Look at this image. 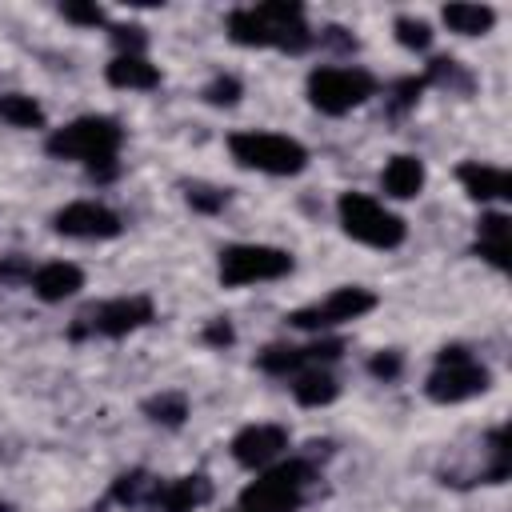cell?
I'll use <instances>...</instances> for the list:
<instances>
[{
	"instance_id": "cell-23",
	"label": "cell",
	"mask_w": 512,
	"mask_h": 512,
	"mask_svg": "<svg viewBox=\"0 0 512 512\" xmlns=\"http://www.w3.org/2000/svg\"><path fill=\"white\" fill-rule=\"evenodd\" d=\"M0 120H8L12 128H40L44 124V112L32 96H20V92H8L0 96Z\"/></svg>"
},
{
	"instance_id": "cell-30",
	"label": "cell",
	"mask_w": 512,
	"mask_h": 512,
	"mask_svg": "<svg viewBox=\"0 0 512 512\" xmlns=\"http://www.w3.org/2000/svg\"><path fill=\"white\" fill-rule=\"evenodd\" d=\"M420 88H424V80H416V76H408V80H400V84L392 88V100H388V116H400V112H408V108L416 104V96H420Z\"/></svg>"
},
{
	"instance_id": "cell-18",
	"label": "cell",
	"mask_w": 512,
	"mask_h": 512,
	"mask_svg": "<svg viewBox=\"0 0 512 512\" xmlns=\"http://www.w3.org/2000/svg\"><path fill=\"white\" fill-rule=\"evenodd\" d=\"M476 232H480L476 256H484L492 268L504 272V268H508V216H504V212H488V216H480Z\"/></svg>"
},
{
	"instance_id": "cell-21",
	"label": "cell",
	"mask_w": 512,
	"mask_h": 512,
	"mask_svg": "<svg viewBox=\"0 0 512 512\" xmlns=\"http://www.w3.org/2000/svg\"><path fill=\"white\" fill-rule=\"evenodd\" d=\"M444 24L452 28V32H460V36H480V32H488L492 24H496V12L488 8V4H444Z\"/></svg>"
},
{
	"instance_id": "cell-26",
	"label": "cell",
	"mask_w": 512,
	"mask_h": 512,
	"mask_svg": "<svg viewBox=\"0 0 512 512\" xmlns=\"http://www.w3.org/2000/svg\"><path fill=\"white\" fill-rule=\"evenodd\" d=\"M184 196H188V204H192L196 212H220V208L228 204V192L216 188V184H204V180L184 184Z\"/></svg>"
},
{
	"instance_id": "cell-16",
	"label": "cell",
	"mask_w": 512,
	"mask_h": 512,
	"mask_svg": "<svg viewBox=\"0 0 512 512\" xmlns=\"http://www.w3.org/2000/svg\"><path fill=\"white\" fill-rule=\"evenodd\" d=\"M456 176L472 200H508L512 196V176L504 168H488V164L468 160L456 168Z\"/></svg>"
},
{
	"instance_id": "cell-9",
	"label": "cell",
	"mask_w": 512,
	"mask_h": 512,
	"mask_svg": "<svg viewBox=\"0 0 512 512\" xmlns=\"http://www.w3.org/2000/svg\"><path fill=\"white\" fill-rule=\"evenodd\" d=\"M292 272V256L284 248H268V244H232L220 252V284L224 288H240V284H256V280H276Z\"/></svg>"
},
{
	"instance_id": "cell-37",
	"label": "cell",
	"mask_w": 512,
	"mask_h": 512,
	"mask_svg": "<svg viewBox=\"0 0 512 512\" xmlns=\"http://www.w3.org/2000/svg\"><path fill=\"white\" fill-rule=\"evenodd\" d=\"M92 512H104V508H92Z\"/></svg>"
},
{
	"instance_id": "cell-10",
	"label": "cell",
	"mask_w": 512,
	"mask_h": 512,
	"mask_svg": "<svg viewBox=\"0 0 512 512\" xmlns=\"http://www.w3.org/2000/svg\"><path fill=\"white\" fill-rule=\"evenodd\" d=\"M372 308H376V292L352 284V288H336L332 296H324V300H316V304H308V308H296V312L288 316V324H292V328H304V332H320V328L356 320V316H364V312H372Z\"/></svg>"
},
{
	"instance_id": "cell-12",
	"label": "cell",
	"mask_w": 512,
	"mask_h": 512,
	"mask_svg": "<svg viewBox=\"0 0 512 512\" xmlns=\"http://www.w3.org/2000/svg\"><path fill=\"white\" fill-rule=\"evenodd\" d=\"M344 352L340 340H320V344H304V348H284V344H272L260 352V368L272 372V376H288V372H304V368H320L324 360H336Z\"/></svg>"
},
{
	"instance_id": "cell-8",
	"label": "cell",
	"mask_w": 512,
	"mask_h": 512,
	"mask_svg": "<svg viewBox=\"0 0 512 512\" xmlns=\"http://www.w3.org/2000/svg\"><path fill=\"white\" fill-rule=\"evenodd\" d=\"M372 92H376V80L364 68H316L308 76V100L328 116H340L364 104Z\"/></svg>"
},
{
	"instance_id": "cell-38",
	"label": "cell",
	"mask_w": 512,
	"mask_h": 512,
	"mask_svg": "<svg viewBox=\"0 0 512 512\" xmlns=\"http://www.w3.org/2000/svg\"><path fill=\"white\" fill-rule=\"evenodd\" d=\"M236 512H240V508H236Z\"/></svg>"
},
{
	"instance_id": "cell-17",
	"label": "cell",
	"mask_w": 512,
	"mask_h": 512,
	"mask_svg": "<svg viewBox=\"0 0 512 512\" xmlns=\"http://www.w3.org/2000/svg\"><path fill=\"white\" fill-rule=\"evenodd\" d=\"M160 488H164V484H160L152 472L132 468V472L116 476V484H112V500H116V504H124V508H148V512H152V504H156Z\"/></svg>"
},
{
	"instance_id": "cell-27",
	"label": "cell",
	"mask_w": 512,
	"mask_h": 512,
	"mask_svg": "<svg viewBox=\"0 0 512 512\" xmlns=\"http://www.w3.org/2000/svg\"><path fill=\"white\" fill-rule=\"evenodd\" d=\"M396 40H400L404 48H428V44H432V28H428V20L400 16V20H396Z\"/></svg>"
},
{
	"instance_id": "cell-31",
	"label": "cell",
	"mask_w": 512,
	"mask_h": 512,
	"mask_svg": "<svg viewBox=\"0 0 512 512\" xmlns=\"http://www.w3.org/2000/svg\"><path fill=\"white\" fill-rule=\"evenodd\" d=\"M112 40H116V48H120V56H144V48H148V36H144V28H112Z\"/></svg>"
},
{
	"instance_id": "cell-28",
	"label": "cell",
	"mask_w": 512,
	"mask_h": 512,
	"mask_svg": "<svg viewBox=\"0 0 512 512\" xmlns=\"http://www.w3.org/2000/svg\"><path fill=\"white\" fill-rule=\"evenodd\" d=\"M240 92H244V88H240V80H236V76H216V80L204 88V100H208V104H216V108H228V104H236V100H240Z\"/></svg>"
},
{
	"instance_id": "cell-11",
	"label": "cell",
	"mask_w": 512,
	"mask_h": 512,
	"mask_svg": "<svg viewBox=\"0 0 512 512\" xmlns=\"http://www.w3.org/2000/svg\"><path fill=\"white\" fill-rule=\"evenodd\" d=\"M52 228L64 236H80V240H108L120 232V216L96 200H76L52 216Z\"/></svg>"
},
{
	"instance_id": "cell-34",
	"label": "cell",
	"mask_w": 512,
	"mask_h": 512,
	"mask_svg": "<svg viewBox=\"0 0 512 512\" xmlns=\"http://www.w3.org/2000/svg\"><path fill=\"white\" fill-rule=\"evenodd\" d=\"M232 340H236V332H232L228 320H212V324L204 328V344H212V348H228Z\"/></svg>"
},
{
	"instance_id": "cell-19",
	"label": "cell",
	"mask_w": 512,
	"mask_h": 512,
	"mask_svg": "<svg viewBox=\"0 0 512 512\" xmlns=\"http://www.w3.org/2000/svg\"><path fill=\"white\" fill-rule=\"evenodd\" d=\"M380 184H384L388 196L408 200V196H416L424 188V164L416 156H392L388 168H384V176H380Z\"/></svg>"
},
{
	"instance_id": "cell-22",
	"label": "cell",
	"mask_w": 512,
	"mask_h": 512,
	"mask_svg": "<svg viewBox=\"0 0 512 512\" xmlns=\"http://www.w3.org/2000/svg\"><path fill=\"white\" fill-rule=\"evenodd\" d=\"M336 392H340V384H336L328 372H320V368H304V372L296 376V384H292V396H296L304 408L332 404V400H336Z\"/></svg>"
},
{
	"instance_id": "cell-5",
	"label": "cell",
	"mask_w": 512,
	"mask_h": 512,
	"mask_svg": "<svg viewBox=\"0 0 512 512\" xmlns=\"http://www.w3.org/2000/svg\"><path fill=\"white\" fill-rule=\"evenodd\" d=\"M340 224L352 240L368 244V248H396L404 240V220L396 212H388L380 200L364 196V192H344L340 196Z\"/></svg>"
},
{
	"instance_id": "cell-29",
	"label": "cell",
	"mask_w": 512,
	"mask_h": 512,
	"mask_svg": "<svg viewBox=\"0 0 512 512\" xmlns=\"http://www.w3.org/2000/svg\"><path fill=\"white\" fill-rule=\"evenodd\" d=\"M32 260L28 256H20V252H12V256H4L0 260V284H32Z\"/></svg>"
},
{
	"instance_id": "cell-20",
	"label": "cell",
	"mask_w": 512,
	"mask_h": 512,
	"mask_svg": "<svg viewBox=\"0 0 512 512\" xmlns=\"http://www.w3.org/2000/svg\"><path fill=\"white\" fill-rule=\"evenodd\" d=\"M108 84L112 88H156L160 84V72L144 56H116L108 64Z\"/></svg>"
},
{
	"instance_id": "cell-25",
	"label": "cell",
	"mask_w": 512,
	"mask_h": 512,
	"mask_svg": "<svg viewBox=\"0 0 512 512\" xmlns=\"http://www.w3.org/2000/svg\"><path fill=\"white\" fill-rule=\"evenodd\" d=\"M424 84H440V88H452V92H472V76H468L456 60H448V56H436V60L428 64Z\"/></svg>"
},
{
	"instance_id": "cell-13",
	"label": "cell",
	"mask_w": 512,
	"mask_h": 512,
	"mask_svg": "<svg viewBox=\"0 0 512 512\" xmlns=\"http://www.w3.org/2000/svg\"><path fill=\"white\" fill-rule=\"evenodd\" d=\"M288 448V432L280 424H248L232 436V456L244 468H264L268 460H276Z\"/></svg>"
},
{
	"instance_id": "cell-7",
	"label": "cell",
	"mask_w": 512,
	"mask_h": 512,
	"mask_svg": "<svg viewBox=\"0 0 512 512\" xmlns=\"http://www.w3.org/2000/svg\"><path fill=\"white\" fill-rule=\"evenodd\" d=\"M484 388H488V368H480L460 344L440 348L436 372H432L428 384H424L428 400H436V404H460V400H468V396H480Z\"/></svg>"
},
{
	"instance_id": "cell-32",
	"label": "cell",
	"mask_w": 512,
	"mask_h": 512,
	"mask_svg": "<svg viewBox=\"0 0 512 512\" xmlns=\"http://www.w3.org/2000/svg\"><path fill=\"white\" fill-rule=\"evenodd\" d=\"M400 368H404V356H400V352H392V348H388V352H376V356L368 360V372H372L376 380H396V376H400Z\"/></svg>"
},
{
	"instance_id": "cell-4",
	"label": "cell",
	"mask_w": 512,
	"mask_h": 512,
	"mask_svg": "<svg viewBox=\"0 0 512 512\" xmlns=\"http://www.w3.org/2000/svg\"><path fill=\"white\" fill-rule=\"evenodd\" d=\"M228 148L244 168H256L268 176H296L308 164L304 144H296L292 136H276V132H236L228 136Z\"/></svg>"
},
{
	"instance_id": "cell-35",
	"label": "cell",
	"mask_w": 512,
	"mask_h": 512,
	"mask_svg": "<svg viewBox=\"0 0 512 512\" xmlns=\"http://www.w3.org/2000/svg\"><path fill=\"white\" fill-rule=\"evenodd\" d=\"M88 172H92V180L108 184V180H116V172H120V160H100V164H92Z\"/></svg>"
},
{
	"instance_id": "cell-36",
	"label": "cell",
	"mask_w": 512,
	"mask_h": 512,
	"mask_svg": "<svg viewBox=\"0 0 512 512\" xmlns=\"http://www.w3.org/2000/svg\"><path fill=\"white\" fill-rule=\"evenodd\" d=\"M0 512H12V508H8V504H0Z\"/></svg>"
},
{
	"instance_id": "cell-33",
	"label": "cell",
	"mask_w": 512,
	"mask_h": 512,
	"mask_svg": "<svg viewBox=\"0 0 512 512\" xmlns=\"http://www.w3.org/2000/svg\"><path fill=\"white\" fill-rule=\"evenodd\" d=\"M60 12H64V20H76V24H104V12L92 4H64Z\"/></svg>"
},
{
	"instance_id": "cell-2",
	"label": "cell",
	"mask_w": 512,
	"mask_h": 512,
	"mask_svg": "<svg viewBox=\"0 0 512 512\" xmlns=\"http://www.w3.org/2000/svg\"><path fill=\"white\" fill-rule=\"evenodd\" d=\"M120 140H124V128H120L112 116H80V120L56 128V132L44 140V148H48V156L84 160V164L92 168V164H100V160H116Z\"/></svg>"
},
{
	"instance_id": "cell-6",
	"label": "cell",
	"mask_w": 512,
	"mask_h": 512,
	"mask_svg": "<svg viewBox=\"0 0 512 512\" xmlns=\"http://www.w3.org/2000/svg\"><path fill=\"white\" fill-rule=\"evenodd\" d=\"M152 320V300L148 296H116L104 304H88L84 312H76V320L68 324L72 340L84 336H128L132 328Z\"/></svg>"
},
{
	"instance_id": "cell-14",
	"label": "cell",
	"mask_w": 512,
	"mask_h": 512,
	"mask_svg": "<svg viewBox=\"0 0 512 512\" xmlns=\"http://www.w3.org/2000/svg\"><path fill=\"white\" fill-rule=\"evenodd\" d=\"M208 500H212V480L204 472H192V476H180V480L164 484L156 504H152V512H192V508H200Z\"/></svg>"
},
{
	"instance_id": "cell-15",
	"label": "cell",
	"mask_w": 512,
	"mask_h": 512,
	"mask_svg": "<svg viewBox=\"0 0 512 512\" xmlns=\"http://www.w3.org/2000/svg\"><path fill=\"white\" fill-rule=\"evenodd\" d=\"M80 288H84V272L76 264H68V260H52V264H40L32 272V292L40 300H48V304H56V300H64V296H72Z\"/></svg>"
},
{
	"instance_id": "cell-3",
	"label": "cell",
	"mask_w": 512,
	"mask_h": 512,
	"mask_svg": "<svg viewBox=\"0 0 512 512\" xmlns=\"http://www.w3.org/2000/svg\"><path fill=\"white\" fill-rule=\"evenodd\" d=\"M308 480H316V464L312 460H288L240 492V512H296Z\"/></svg>"
},
{
	"instance_id": "cell-24",
	"label": "cell",
	"mask_w": 512,
	"mask_h": 512,
	"mask_svg": "<svg viewBox=\"0 0 512 512\" xmlns=\"http://www.w3.org/2000/svg\"><path fill=\"white\" fill-rule=\"evenodd\" d=\"M144 416L156 420V424H168V428H180L184 416H188V400L184 392H160L152 400H144Z\"/></svg>"
},
{
	"instance_id": "cell-1",
	"label": "cell",
	"mask_w": 512,
	"mask_h": 512,
	"mask_svg": "<svg viewBox=\"0 0 512 512\" xmlns=\"http://www.w3.org/2000/svg\"><path fill=\"white\" fill-rule=\"evenodd\" d=\"M228 36L236 44H248V48H264V44H276L284 52H304L316 36L308 32L304 24V8L300 4H256V8H236L228 16Z\"/></svg>"
}]
</instances>
